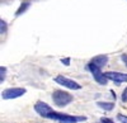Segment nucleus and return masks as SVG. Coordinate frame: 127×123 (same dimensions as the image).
Here are the masks:
<instances>
[{
    "label": "nucleus",
    "instance_id": "8",
    "mask_svg": "<svg viewBox=\"0 0 127 123\" xmlns=\"http://www.w3.org/2000/svg\"><path fill=\"white\" fill-rule=\"evenodd\" d=\"M90 64L95 65L97 67L102 69L103 66H105L108 64V56L107 55H98V56H95L90 60Z\"/></svg>",
    "mask_w": 127,
    "mask_h": 123
},
{
    "label": "nucleus",
    "instance_id": "12",
    "mask_svg": "<svg viewBox=\"0 0 127 123\" xmlns=\"http://www.w3.org/2000/svg\"><path fill=\"white\" fill-rule=\"evenodd\" d=\"M5 76H6V67L1 66L0 67V83H3L5 80Z\"/></svg>",
    "mask_w": 127,
    "mask_h": 123
},
{
    "label": "nucleus",
    "instance_id": "9",
    "mask_svg": "<svg viewBox=\"0 0 127 123\" xmlns=\"http://www.w3.org/2000/svg\"><path fill=\"white\" fill-rule=\"evenodd\" d=\"M31 6V1L29 0H26V1H23L22 4L19 5V8L17 9V12H15V15L19 17V15H22L23 13H26V10Z\"/></svg>",
    "mask_w": 127,
    "mask_h": 123
},
{
    "label": "nucleus",
    "instance_id": "14",
    "mask_svg": "<svg viewBox=\"0 0 127 123\" xmlns=\"http://www.w3.org/2000/svg\"><path fill=\"white\" fill-rule=\"evenodd\" d=\"M122 101L123 103H127V88L123 90V93H122Z\"/></svg>",
    "mask_w": 127,
    "mask_h": 123
},
{
    "label": "nucleus",
    "instance_id": "10",
    "mask_svg": "<svg viewBox=\"0 0 127 123\" xmlns=\"http://www.w3.org/2000/svg\"><path fill=\"white\" fill-rule=\"evenodd\" d=\"M97 105H98L99 108L104 109V110H107V112H109V110H112V109L114 108V104H113V103H107V101H98Z\"/></svg>",
    "mask_w": 127,
    "mask_h": 123
},
{
    "label": "nucleus",
    "instance_id": "11",
    "mask_svg": "<svg viewBox=\"0 0 127 123\" xmlns=\"http://www.w3.org/2000/svg\"><path fill=\"white\" fill-rule=\"evenodd\" d=\"M8 32V24H6V22L5 20H0V33L1 34H5Z\"/></svg>",
    "mask_w": 127,
    "mask_h": 123
},
{
    "label": "nucleus",
    "instance_id": "7",
    "mask_svg": "<svg viewBox=\"0 0 127 123\" xmlns=\"http://www.w3.org/2000/svg\"><path fill=\"white\" fill-rule=\"evenodd\" d=\"M108 80L114 81L116 84H121V83H127V74L123 73H117V71H108L104 73Z\"/></svg>",
    "mask_w": 127,
    "mask_h": 123
},
{
    "label": "nucleus",
    "instance_id": "3",
    "mask_svg": "<svg viewBox=\"0 0 127 123\" xmlns=\"http://www.w3.org/2000/svg\"><path fill=\"white\" fill-rule=\"evenodd\" d=\"M55 83L64 86V88H67V89H71V90H80L81 89V85L78 84L76 81H74L66 76H64V75H57L55 77Z\"/></svg>",
    "mask_w": 127,
    "mask_h": 123
},
{
    "label": "nucleus",
    "instance_id": "1",
    "mask_svg": "<svg viewBox=\"0 0 127 123\" xmlns=\"http://www.w3.org/2000/svg\"><path fill=\"white\" fill-rule=\"evenodd\" d=\"M52 100H54V103L62 108V107H66L69 105L71 101L74 100V97L67 93V91H64V90H55L54 93H52Z\"/></svg>",
    "mask_w": 127,
    "mask_h": 123
},
{
    "label": "nucleus",
    "instance_id": "2",
    "mask_svg": "<svg viewBox=\"0 0 127 123\" xmlns=\"http://www.w3.org/2000/svg\"><path fill=\"white\" fill-rule=\"evenodd\" d=\"M50 119L57 121L59 123H79V122H84L87 121V117H79V116H70V114H64V113H59V112H54Z\"/></svg>",
    "mask_w": 127,
    "mask_h": 123
},
{
    "label": "nucleus",
    "instance_id": "6",
    "mask_svg": "<svg viewBox=\"0 0 127 123\" xmlns=\"http://www.w3.org/2000/svg\"><path fill=\"white\" fill-rule=\"evenodd\" d=\"M34 110L43 118H50V116L54 113L52 108L47 103H45V101H37L34 104Z\"/></svg>",
    "mask_w": 127,
    "mask_h": 123
},
{
    "label": "nucleus",
    "instance_id": "5",
    "mask_svg": "<svg viewBox=\"0 0 127 123\" xmlns=\"http://www.w3.org/2000/svg\"><path fill=\"white\" fill-rule=\"evenodd\" d=\"M27 93V90L24 88H9L1 91V98L4 100H9V99H15L19 98Z\"/></svg>",
    "mask_w": 127,
    "mask_h": 123
},
{
    "label": "nucleus",
    "instance_id": "15",
    "mask_svg": "<svg viewBox=\"0 0 127 123\" xmlns=\"http://www.w3.org/2000/svg\"><path fill=\"white\" fill-rule=\"evenodd\" d=\"M61 62L65 65V66H69V65H70V58H69V57H66V58H61Z\"/></svg>",
    "mask_w": 127,
    "mask_h": 123
},
{
    "label": "nucleus",
    "instance_id": "13",
    "mask_svg": "<svg viewBox=\"0 0 127 123\" xmlns=\"http://www.w3.org/2000/svg\"><path fill=\"white\" fill-rule=\"evenodd\" d=\"M117 119H118L121 123H127V117H125V116H122V114H118V116H117Z\"/></svg>",
    "mask_w": 127,
    "mask_h": 123
},
{
    "label": "nucleus",
    "instance_id": "4",
    "mask_svg": "<svg viewBox=\"0 0 127 123\" xmlns=\"http://www.w3.org/2000/svg\"><path fill=\"white\" fill-rule=\"evenodd\" d=\"M88 70L92 73L94 80L97 81L98 84H100V85H105V84L108 83V79H107V76H105L104 73H102V69H99V67H97L95 65H93V64L89 62V64H88Z\"/></svg>",
    "mask_w": 127,
    "mask_h": 123
},
{
    "label": "nucleus",
    "instance_id": "16",
    "mask_svg": "<svg viewBox=\"0 0 127 123\" xmlns=\"http://www.w3.org/2000/svg\"><path fill=\"white\" fill-rule=\"evenodd\" d=\"M100 122H102V123H113L112 119H109V118H104V117L100 119Z\"/></svg>",
    "mask_w": 127,
    "mask_h": 123
},
{
    "label": "nucleus",
    "instance_id": "17",
    "mask_svg": "<svg viewBox=\"0 0 127 123\" xmlns=\"http://www.w3.org/2000/svg\"><path fill=\"white\" fill-rule=\"evenodd\" d=\"M121 60L125 62V65H126V67H127V53H123V55L121 56Z\"/></svg>",
    "mask_w": 127,
    "mask_h": 123
}]
</instances>
